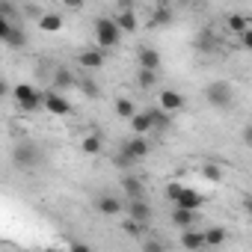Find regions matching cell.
<instances>
[{
	"label": "cell",
	"instance_id": "1",
	"mask_svg": "<svg viewBox=\"0 0 252 252\" xmlns=\"http://www.w3.org/2000/svg\"><path fill=\"white\" fill-rule=\"evenodd\" d=\"M122 27L116 24V18H98L95 21V42H98V48H104V51H110V48H116L119 42H122Z\"/></svg>",
	"mask_w": 252,
	"mask_h": 252
},
{
	"label": "cell",
	"instance_id": "2",
	"mask_svg": "<svg viewBox=\"0 0 252 252\" xmlns=\"http://www.w3.org/2000/svg\"><path fill=\"white\" fill-rule=\"evenodd\" d=\"M205 101H208L211 107H217V110H225V107H231L234 92H231V86H228L225 80H211V83L205 86Z\"/></svg>",
	"mask_w": 252,
	"mask_h": 252
},
{
	"label": "cell",
	"instance_id": "3",
	"mask_svg": "<svg viewBox=\"0 0 252 252\" xmlns=\"http://www.w3.org/2000/svg\"><path fill=\"white\" fill-rule=\"evenodd\" d=\"M12 95H15V101H18V107H21L24 113H39V110L45 107V95H39L36 86H30V83L15 86Z\"/></svg>",
	"mask_w": 252,
	"mask_h": 252
},
{
	"label": "cell",
	"instance_id": "4",
	"mask_svg": "<svg viewBox=\"0 0 252 252\" xmlns=\"http://www.w3.org/2000/svg\"><path fill=\"white\" fill-rule=\"evenodd\" d=\"M12 158H15V166L30 169V166H36V163H39V149H36V146H30V143H21V146H15Z\"/></svg>",
	"mask_w": 252,
	"mask_h": 252
},
{
	"label": "cell",
	"instance_id": "5",
	"mask_svg": "<svg viewBox=\"0 0 252 252\" xmlns=\"http://www.w3.org/2000/svg\"><path fill=\"white\" fill-rule=\"evenodd\" d=\"M45 110L54 113V116H68L71 113V104L60 95V89H51V92H45Z\"/></svg>",
	"mask_w": 252,
	"mask_h": 252
},
{
	"label": "cell",
	"instance_id": "6",
	"mask_svg": "<svg viewBox=\"0 0 252 252\" xmlns=\"http://www.w3.org/2000/svg\"><path fill=\"white\" fill-rule=\"evenodd\" d=\"M122 202H119V196H110V193H101L98 199H95V211L98 214H104V217H119L122 214Z\"/></svg>",
	"mask_w": 252,
	"mask_h": 252
},
{
	"label": "cell",
	"instance_id": "7",
	"mask_svg": "<svg viewBox=\"0 0 252 252\" xmlns=\"http://www.w3.org/2000/svg\"><path fill=\"white\" fill-rule=\"evenodd\" d=\"M122 152H128V155L140 163V160H146V158H149V140H146L143 134H137L134 140H128V143L122 146Z\"/></svg>",
	"mask_w": 252,
	"mask_h": 252
},
{
	"label": "cell",
	"instance_id": "8",
	"mask_svg": "<svg viewBox=\"0 0 252 252\" xmlns=\"http://www.w3.org/2000/svg\"><path fill=\"white\" fill-rule=\"evenodd\" d=\"M175 208H190V211H199L202 205H205V196L199 193V190H190V187H184L181 190V196L172 202Z\"/></svg>",
	"mask_w": 252,
	"mask_h": 252
},
{
	"label": "cell",
	"instance_id": "9",
	"mask_svg": "<svg viewBox=\"0 0 252 252\" xmlns=\"http://www.w3.org/2000/svg\"><path fill=\"white\" fill-rule=\"evenodd\" d=\"M131 131H134V134H143V137L155 131V119H152L149 110H140V113L131 119Z\"/></svg>",
	"mask_w": 252,
	"mask_h": 252
},
{
	"label": "cell",
	"instance_id": "10",
	"mask_svg": "<svg viewBox=\"0 0 252 252\" xmlns=\"http://www.w3.org/2000/svg\"><path fill=\"white\" fill-rule=\"evenodd\" d=\"M51 86H54V89H60V92H65V89H71V86H77V80H74V74H71V68H65V65H60V68L54 71V77H51Z\"/></svg>",
	"mask_w": 252,
	"mask_h": 252
},
{
	"label": "cell",
	"instance_id": "11",
	"mask_svg": "<svg viewBox=\"0 0 252 252\" xmlns=\"http://www.w3.org/2000/svg\"><path fill=\"white\" fill-rule=\"evenodd\" d=\"M128 217H134V220H140V222H146V225H149V220H152V208H149L146 196L131 199V205H128Z\"/></svg>",
	"mask_w": 252,
	"mask_h": 252
},
{
	"label": "cell",
	"instance_id": "12",
	"mask_svg": "<svg viewBox=\"0 0 252 252\" xmlns=\"http://www.w3.org/2000/svg\"><path fill=\"white\" fill-rule=\"evenodd\" d=\"M160 107L169 110V113H178V110H184V95L175 92V89H163L160 92Z\"/></svg>",
	"mask_w": 252,
	"mask_h": 252
},
{
	"label": "cell",
	"instance_id": "13",
	"mask_svg": "<svg viewBox=\"0 0 252 252\" xmlns=\"http://www.w3.org/2000/svg\"><path fill=\"white\" fill-rule=\"evenodd\" d=\"M181 246H184V249H202V246H208V237H205V231H196V228L190 225V228H184V234H181Z\"/></svg>",
	"mask_w": 252,
	"mask_h": 252
},
{
	"label": "cell",
	"instance_id": "14",
	"mask_svg": "<svg viewBox=\"0 0 252 252\" xmlns=\"http://www.w3.org/2000/svg\"><path fill=\"white\" fill-rule=\"evenodd\" d=\"M137 60H140V68H152V71H158L160 68V51H155V48H140V54H137Z\"/></svg>",
	"mask_w": 252,
	"mask_h": 252
},
{
	"label": "cell",
	"instance_id": "15",
	"mask_svg": "<svg viewBox=\"0 0 252 252\" xmlns=\"http://www.w3.org/2000/svg\"><path fill=\"white\" fill-rule=\"evenodd\" d=\"M77 63H80L83 68H101V65H104V48H92V51H83V54L77 57Z\"/></svg>",
	"mask_w": 252,
	"mask_h": 252
},
{
	"label": "cell",
	"instance_id": "16",
	"mask_svg": "<svg viewBox=\"0 0 252 252\" xmlns=\"http://www.w3.org/2000/svg\"><path fill=\"white\" fill-rule=\"evenodd\" d=\"M116 24L125 33H137V15H134V9H119L116 12Z\"/></svg>",
	"mask_w": 252,
	"mask_h": 252
},
{
	"label": "cell",
	"instance_id": "17",
	"mask_svg": "<svg viewBox=\"0 0 252 252\" xmlns=\"http://www.w3.org/2000/svg\"><path fill=\"white\" fill-rule=\"evenodd\" d=\"M122 187H125V193H128V199H140V196H146L143 181L134 178V175H125V178H122Z\"/></svg>",
	"mask_w": 252,
	"mask_h": 252
},
{
	"label": "cell",
	"instance_id": "18",
	"mask_svg": "<svg viewBox=\"0 0 252 252\" xmlns=\"http://www.w3.org/2000/svg\"><path fill=\"white\" fill-rule=\"evenodd\" d=\"M80 149H83V155H89V158H98V155H101V149H104V143H101V134H86V137H83V143H80Z\"/></svg>",
	"mask_w": 252,
	"mask_h": 252
},
{
	"label": "cell",
	"instance_id": "19",
	"mask_svg": "<svg viewBox=\"0 0 252 252\" xmlns=\"http://www.w3.org/2000/svg\"><path fill=\"white\" fill-rule=\"evenodd\" d=\"M172 222H175L178 228H190V225H196V211H190V208H175V211H172Z\"/></svg>",
	"mask_w": 252,
	"mask_h": 252
},
{
	"label": "cell",
	"instance_id": "20",
	"mask_svg": "<svg viewBox=\"0 0 252 252\" xmlns=\"http://www.w3.org/2000/svg\"><path fill=\"white\" fill-rule=\"evenodd\" d=\"M137 113H140V110L134 107L131 98H116V116H119V119H128V122H131Z\"/></svg>",
	"mask_w": 252,
	"mask_h": 252
},
{
	"label": "cell",
	"instance_id": "21",
	"mask_svg": "<svg viewBox=\"0 0 252 252\" xmlns=\"http://www.w3.org/2000/svg\"><path fill=\"white\" fill-rule=\"evenodd\" d=\"M39 27H42L45 33H60V30H63V15L48 12V15H42V18H39Z\"/></svg>",
	"mask_w": 252,
	"mask_h": 252
},
{
	"label": "cell",
	"instance_id": "22",
	"mask_svg": "<svg viewBox=\"0 0 252 252\" xmlns=\"http://www.w3.org/2000/svg\"><path fill=\"white\" fill-rule=\"evenodd\" d=\"M149 113H152V119H155V131H166V128H169V110H163V107H149Z\"/></svg>",
	"mask_w": 252,
	"mask_h": 252
},
{
	"label": "cell",
	"instance_id": "23",
	"mask_svg": "<svg viewBox=\"0 0 252 252\" xmlns=\"http://www.w3.org/2000/svg\"><path fill=\"white\" fill-rule=\"evenodd\" d=\"M196 48H199V51H205V54H211V51L217 48V36H214L211 30H202V33H199V39H196Z\"/></svg>",
	"mask_w": 252,
	"mask_h": 252
},
{
	"label": "cell",
	"instance_id": "24",
	"mask_svg": "<svg viewBox=\"0 0 252 252\" xmlns=\"http://www.w3.org/2000/svg\"><path fill=\"white\" fill-rule=\"evenodd\" d=\"M225 24H228V30H231V33H237V36H240L243 30H249L246 15H237V12H234V15H228V18H225Z\"/></svg>",
	"mask_w": 252,
	"mask_h": 252
},
{
	"label": "cell",
	"instance_id": "25",
	"mask_svg": "<svg viewBox=\"0 0 252 252\" xmlns=\"http://www.w3.org/2000/svg\"><path fill=\"white\" fill-rule=\"evenodd\" d=\"M202 178L211 181V184H220V181H222V166H217V163H205V166H202Z\"/></svg>",
	"mask_w": 252,
	"mask_h": 252
},
{
	"label": "cell",
	"instance_id": "26",
	"mask_svg": "<svg viewBox=\"0 0 252 252\" xmlns=\"http://www.w3.org/2000/svg\"><path fill=\"white\" fill-rule=\"evenodd\" d=\"M122 228H125V234H131V237H143V231H146V222H140V220L128 217V220L122 222Z\"/></svg>",
	"mask_w": 252,
	"mask_h": 252
},
{
	"label": "cell",
	"instance_id": "27",
	"mask_svg": "<svg viewBox=\"0 0 252 252\" xmlns=\"http://www.w3.org/2000/svg\"><path fill=\"white\" fill-rule=\"evenodd\" d=\"M137 83H140V89H152V86L158 83V71H152V68H140Z\"/></svg>",
	"mask_w": 252,
	"mask_h": 252
},
{
	"label": "cell",
	"instance_id": "28",
	"mask_svg": "<svg viewBox=\"0 0 252 252\" xmlns=\"http://www.w3.org/2000/svg\"><path fill=\"white\" fill-rule=\"evenodd\" d=\"M205 237H208V246H222L225 243V228L222 225H214V228L205 231Z\"/></svg>",
	"mask_w": 252,
	"mask_h": 252
},
{
	"label": "cell",
	"instance_id": "29",
	"mask_svg": "<svg viewBox=\"0 0 252 252\" xmlns=\"http://www.w3.org/2000/svg\"><path fill=\"white\" fill-rule=\"evenodd\" d=\"M134 163H137V160H134L128 152H119V155L113 158V166H116V169H131Z\"/></svg>",
	"mask_w": 252,
	"mask_h": 252
},
{
	"label": "cell",
	"instance_id": "30",
	"mask_svg": "<svg viewBox=\"0 0 252 252\" xmlns=\"http://www.w3.org/2000/svg\"><path fill=\"white\" fill-rule=\"evenodd\" d=\"M169 21H172V12L163 9V6H160V9L155 12V18H152V24H158V27H160V24H169Z\"/></svg>",
	"mask_w": 252,
	"mask_h": 252
},
{
	"label": "cell",
	"instance_id": "31",
	"mask_svg": "<svg viewBox=\"0 0 252 252\" xmlns=\"http://www.w3.org/2000/svg\"><path fill=\"white\" fill-rule=\"evenodd\" d=\"M80 89H83V95H86V98H98V92H101V89H98V83H92V80H80Z\"/></svg>",
	"mask_w": 252,
	"mask_h": 252
},
{
	"label": "cell",
	"instance_id": "32",
	"mask_svg": "<svg viewBox=\"0 0 252 252\" xmlns=\"http://www.w3.org/2000/svg\"><path fill=\"white\" fill-rule=\"evenodd\" d=\"M181 190H184V184H178V181L166 184V199H169V202H175V199L181 196Z\"/></svg>",
	"mask_w": 252,
	"mask_h": 252
},
{
	"label": "cell",
	"instance_id": "33",
	"mask_svg": "<svg viewBox=\"0 0 252 252\" xmlns=\"http://www.w3.org/2000/svg\"><path fill=\"white\" fill-rule=\"evenodd\" d=\"M0 15H3V18H15V6L9 3V0H0Z\"/></svg>",
	"mask_w": 252,
	"mask_h": 252
},
{
	"label": "cell",
	"instance_id": "34",
	"mask_svg": "<svg viewBox=\"0 0 252 252\" xmlns=\"http://www.w3.org/2000/svg\"><path fill=\"white\" fill-rule=\"evenodd\" d=\"M237 39H240V45H243L246 51H252V30H243V33H240Z\"/></svg>",
	"mask_w": 252,
	"mask_h": 252
},
{
	"label": "cell",
	"instance_id": "35",
	"mask_svg": "<svg viewBox=\"0 0 252 252\" xmlns=\"http://www.w3.org/2000/svg\"><path fill=\"white\" fill-rule=\"evenodd\" d=\"M143 249H146V252H160V249H163V243H160V240H146V243H143Z\"/></svg>",
	"mask_w": 252,
	"mask_h": 252
},
{
	"label": "cell",
	"instance_id": "36",
	"mask_svg": "<svg viewBox=\"0 0 252 252\" xmlns=\"http://www.w3.org/2000/svg\"><path fill=\"white\" fill-rule=\"evenodd\" d=\"M63 3H65L68 9H83V3H86V0H63Z\"/></svg>",
	"mask_w": 252,
	"mask_h": 252
},
{
	"label": "cell",
	"instance_id": "37",
	"mask_svg": "<svg viewBox=\"0 0 252 252\" xmlns=\"http://www.w3.org/2000/svg\"><path fill=\"white\" fill-rule=\"evenodd\" d=\"M243 143L252 149V125H246V128H243Z\"/></svg>",
	"mask_w": 252,
	"mask_h": 252
},
{
	"label": "cell",
	"instance_id": "38",
	"mask_svg": "<svg viewBox=\"0 0 252 252\" xmlns=\"http://www.w3.org/2000/svg\"><path fill=\"white\" fill-rule=\"evenodd\" d=\"M116 6H119V9H131L134 0H116Z\"/></svg>",
	"mask_w": 252,
	"mask_h": 252
},
{
	"label": "cell",
	"instance_id": "39",
	"mask_svg": "<svg viewBox=\"0 0 252 252\" xmlns=\"http://www.w3.org/2000/svg\"><path fill=\"white\" fill-rule=\"evenodd\" d=\"M243 208H246V214H249V217H252V196H249V199H246V202H243Z\"/></svg>",
	"mask_w": 252,
	"mask_h": 252
},
{
	"label": "cell",
	"instance_id": "40",
	"mask_svg": "<svg viewBox=\"0 0 252 252\" xmlns=\"http://www.w3.org/2000/svg\"><path fill=\"white\" fill-rule=\"evenodd\" d=\"M175 3H181V6H187V3H199V0H175Z\"/></svg>",
	"mask_w": 252,
	"mask_h": 252
}]
</instances>
